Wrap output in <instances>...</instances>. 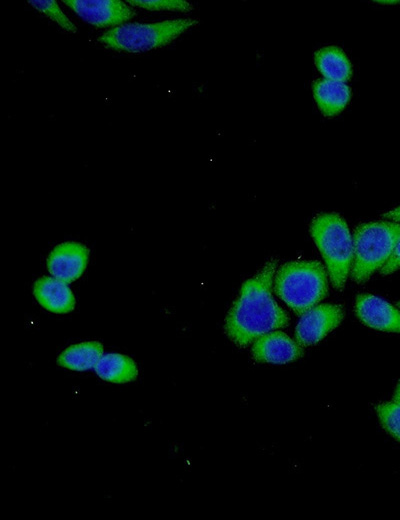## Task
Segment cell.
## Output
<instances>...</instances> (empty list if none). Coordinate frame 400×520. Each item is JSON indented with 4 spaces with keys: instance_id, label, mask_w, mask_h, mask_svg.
<instances>
[{
    "instance_id": "cell-6",
    "label": "cell",
    "mask_w": 400,
    "mask_h": 520,
    "mask_svg": "<svg viewBox=\"0 0 400 520\" xmlns=\"http://www.w3.org/2000/svg\"><path fill=\"white\" fill-rule=\"evenodd\" d=\"M85 22L105 28L123 25L136 11L121 0H63Z\"/></svg>"
},
{
    "instance_id": "cell-17",
    "label": "cell",
    "mask_w": 400,
    "mask_h": 520,
    "mask_svg": "<svg viewBox=\"0 0 400 520\" xmlns=\"http://www.w3.org/2000/svg\"><path fill=\"white\" fill-rule=\"evenodd\" d=\"M28 3L40 13L56 22L64 30L71 33L77 31L76 26L64 14L55 0H29Z\"/></svg>"
},
{
    "instance_id": "cell-10",
    "label": "cell",
    "mask_w": 400,
    "mask_h": 520,
    "mask_svg": "<svg viewBox=\"0 0 400 520\" xmlns=\"http://www.w3.org/2000/svg\"><path fill=\"white\" fill-rule=\"evenodd\" d=\"M252 354L262 363L284 364L303 355L302 347L282 331H270L254 341Z\"/></svg>"
},
{
    "instance_id": "cell-21",
    "label": "cell",
    "mask_w": 400,
    "mask_h": 520,
    "mask_svg": "<svg viewBox=\"0 0 400 520\" xmlns=\"http://www.w3.org/2000/svg\"><path fill=\"white\" fill-rule=\"evenodd\" d=\"M393 401L395 403H397L398 405H400V380L398 381V383L396 385L394 395H393Z\"/></svg>"
},
{
    "instance_id": "cell-15",
    "label": "cell",
    "mask_w": 400,
    "mask_h": 520,
    "mask_svg": "<svg viewBox=\"0 0 400 520\" xmlns=\"http://www.w3.org/2000/svg\"><path fill=\"white\" fill-rule=\"evenodd\" d=\"M314 60L325 79L345 82L352 76V65L344 51L337 46L319 49Z\"/></svg>"
},
{
    "instance_id": "cell-1",
    "label": "cell",
    "mask_w": 400,
    "mask_h": 520,
    "mask_svg": "<svg viewBox=\"0 0 400 520\" xmlns=\"http://www.w3.org/2000/svg\"><path fill=\"white\" fill-rule=\"evenodd\" d=\"M276 267L277 260L271 259L259 273L244 282L226 316L225 332L240 347L289 322L288 315L273 298Z\"/></svg>"
},
{
    "instance_id": "cell-3",
    "label": "cell",
    "mask_w": 400,
    "mask_h": 520,
    "mask_svg": "<svg viewBox=\"0 0 400 520\" xmlns=\"http://www.w3.org/2000/svg\"><path fill=\"white\" fill-rule=\"evenodd\" d=\"M353 238L351 277L365 282L381 269L393 253L400 239V223L379 221L357 226Z\"/></svg>"
},
{
    "instance_id": "cell-22",
    "label": "cell",
    "mask_w": 400,
    "mask_h": 520,
    "mask_svg": "<svg viewBox=\"0 0 400 520\" xmlns=\"http://www.w3.org/2000/svg\"><path fill=\"white\" fill-rule=\"evenodd\" d=\"M397 306L400 309V301L397 302Z\"/></svg>"
},
{
    "instance_id": "cell-14",
    "label": "cell",
    "mask_w": 400,
    "mask_h": 520,
    "mask_svg": "<svg viewBox=\"0 0 400 520\" xmlns=\"http://www.w3.org/2000/svg\"><path fill=\"white\" fill-rule=\"evenodd\" d=\"M94 371L103 381L117 384L132 382L138 376L136 362L120 353L103 354Z\"/></svg>"
},
{
    "instance_id": "cell-20",
    "label": "cell",
    "mask_w": 400,
    "mask_h": 520,
    "mask_svg": "<svg viewBox=\"0 0 400 520\" xmlns=\"http://www.w3.org/2000/svg\"><path fill=\"white\" fill-rule=\"evenodd\" d=\"M383 218L400 223V206L384 213Z\"/></svg>"
},
{
    "instance_id": "cell-2",
    "label": "cell",
    "mask_w": 400,
    "mask_h": 520,
    "mask_svg": "<svg viewBox=\"0 0 400 520\" xmlns=\"http://www.w3.org/2000/svg\"><path fill=\"white\" fill-rule=\"evenodd\" d=\"M274 290L296 314L302 315L327 295L326 271L317 261L285 263L277 271Z\"/></svg>"
},
{
    "instance_id": "cell-4",
    "label": "cell",
    "mask_w": 400,
    "mask_h": 520,
    "mask_svg": "<svg viewBox=\"0 0 400 520\" xmlns=\"http://www.w3.org/2000/svg\"><path fill=\"white\" fill-rule=\"evenodd\" d=\"M198 23L178 18L155 23H127L105 31L98 42L118 52L141 53L168 45Z\"/></svg>"
},
{
    "instance_id": "cell-5",
    "label": "cell",
    "mask_w": 400,
    "mask_h": 520,
    "mask_svg": "<svg viewBox=\"0 0 400 520\" xmlns=\"http://www.w3.org/2000/svg\"><path fill=\"white\" fill-rule=\"evenodd\" d=\"M310 232L326 263L334 288L342 289L353 260V238L344 219L336 213L317 215Z\"/></svg>"
},
{
    "instance_id": "cell-8",
    "label": "cell",
    "mask_w": 400,
    "mask_h": 520,
    "mask_svg": "<svg viewBox=\"0 0 400 520\" xmlns=\"http://www.w3.org/2000/svg\"><path fill=\"white\" fill-rule=\"evenodd\" d=\"M89 261V249L80 242L67 241L56 245L46 261L51 276L71 283L84 273Z\"/></svg>"
},
{
    "instance_id": "cell-16",
    "label": "cell",
    "mask_w": 400,
    "mask_h": 520,
    "mask_svg": "<svg viewBox=\"0 0 400 520\" xmlns=\"http://www.w3.org/2000/svg\"><path fill=\"white\" fill-rule=\"evenodd\" d=\"M376 412L383 428L400 442V405L394 401L380 403Z\"/></svg>"
},
{
    "instance_id": "cell-12",
    "label": "cell",
    "mask_w": 400,
    "mask_h": 520,
    "mask_svg": "<svg viewBox=\"0 0 400 520\" xmlns=\"http://www.w3.org/2000/svg\"><path fill=\"white\" fill-rule=\"evenodd\" d=\"M103 344L97 340L83 341L65 348L57 357V364L65 369L84 372L94 369L104 354Z\"/></svg>"
},
{
    "instance_id": "cell-11",
    "label": "cell",
    "mask_w": 400,
    "mask_h": 520,
    "mask_svg": "<svg viewBox=\"0 0 400 520\" xmlns=\"http://www.w3.org/2000/svg\"><path fill=\"white\" fill-rule=\"evenodd\" d=\"M33 295L40 306L55 314H66L75 308V296L68 283L53 276L37 279Z\"/></svg>"
},
{
    "instance_id": "cell-13",
    "label": "cell",
    "mask_w": 400,
    "mask_h": 520,
    "mask_svg": "<svg viewBox=\"0 0 400 520\" xmlns=\"http://www.w3.org/2000/svg\"><path fill=\"white\" fill-rule=\"evenodd\" d=\"M315 101L326 116L340 113L351 98V89L345 82L319 79L313 83Z\"/></svg>"
},
{
    "instance_id": "cell-7",
    "label": "cell",
    "mask_w": 400,
    "mask_h": 520,
    "mask_svg": "<svg viewBox=\"0 0 400 520\" xmlns=\"http://www.w3.org/2000/svg\"><path fill=\"white\" fill-rule=\"evenodd\" d=\"M343 315L339 305L314 306L302 314L295 329L296 342L301 347L316 344L341 323Z\"/></svg>"
},
{
    "instance_id": "cell-9",
    "label": "cell",
    "mask_w": 400,
    "mask_h": 520,
    "mask_svg": "<svg viewBox=\"0 0 400 520\" xmlns=\"http://www.w3.org/2000/svg\"><path fill=\"white\" fill-rule=\"evenodd\" d=\"M355 312L368 327L400 333V309L372 294H360L356 298Z\"/></svg>"
},
{
    "instance_id": "cell-18",
    "label": "cell",
    "mask_w": 400,
    "mask_h": 520,
    "mask_svg": "<svg viewBox=\"0 0 400 520\" xmlns=\"http://www.w3.org/2000/svg\"><path fill=\"white\" fill-rule=\"evenodd\" d=\"M128 4L149 11H180L192 10V5L184 0H127Z\"/></svg>"
},
{
    "instance_id": "cell-19",
    "label": "cell",
    "mask_w": 400,
    "mask_h": 520,
    "mask_svg": "<svg viewBox=\"0 0 400 520\" xmlns=\"http://www.w3.org/2000/svg\"><path fill=\"white\" fill-rule=\"evenodd\" d=\"M400 269V239L384 266L380 269L382 275H388Z\"/></svg>"
}]
</instances>
